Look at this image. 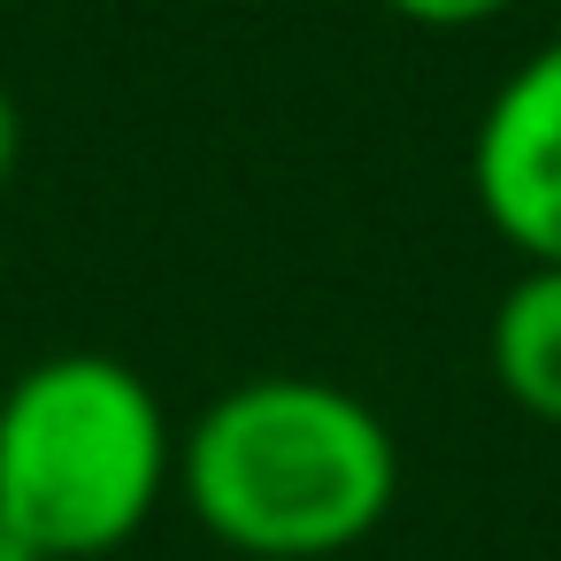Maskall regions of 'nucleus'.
<instances>
[{
  "label": "nucleus",
  "mask_w": 561,
  "mask_h": 561,
  "mask_svg": "<svg viewBox=\"0 0 561 561\" xmlns=\"http://www.w3.org/2000/svg\"><path fill=\"white\" fill-rule=\"evenodd\" d=\"M178 500L239 561H331L400 500L392 423L331 377H239L178 431Z\"/></svg>",
  "instance_id": "obj_1"
},
{
  "label": "nucleus",
  "mask_w": 561,
  "mask_h": 561,
  "mask_svg": "<svg viewBox=\"0 0 561 561\" xmlns=\"http://www.w3.org/2000/svg\"><path fill=\"white\" fill-rule=\"evenodd\" d=\"M170 492L178 423L124 354L70 346L0 385V507L39 561H116Z\"/></svg>",
  "instance_id": "obj_2"
},
{
  "label": "nucleus",
  "mask_w": 561,
  "mask_h": 561,
  "mask_svg": "<svg viewBox=\"0 0 561 561\" xmlns=\"http://www.w3.org/2000/svg\"><path fill=\"white\" fill-rule=\"evenodd\" d=\"M469 201L523 262H561V32L530 47L469 131Z\"/></svg>",
  "instance_id": "obj_3"
},
{
  "label": "nucleus",
  "mask_w": 561,
  "mask_h": 561,
  "mask_svg": "<svg viewBox=\"0 0 561 561\" xmlns=\"http://www.w3.org/2000/svg\"><path fill=\"white\" fill-rule=\"evenodd\" d=\"M492 385L546 431H561V262H523L484 323Z\"/></svg>",
  "instance_id": "obj_4"
},
{
  "label": "nucleus",
  "mask_w": 561,
  "mask_h": 561,
  "mask_svg": "<svg viewBox=\"0 0 561 561\" xmlns=\"http://www.w3.org/2000/svg\"><path fill=\"white\" fill-rule=\"evenodd\" d=\"M377 9H392L400 24H423V32H477V24L515 16L523 0H377Z\"/></svg>",
  "instance_id": "obj_5"
},
{
  "label": "nucleus",
  "mask_w": 561,
  "mask_h": 561,
  "mask_svg": "<svg viewBox=\"0 0 561 561\" xmlns=\"http://www.w3.org/2000/svg\"><path fill=\"white\" fill-rule=\"evenodd\" d=\"M16 162H24V108H16L9 85H0V185L16 178Z\"/></svg>",
  "instance_id": "obj_6"
},
{
  "label": "nucleus",
  "mask_w": 561,
  "mask_h": 561,
  "mask_svg": "<svg viewBox=\"0 0 561 561\" xmlns=\"http://www.w3.org/2000/svg\"><path fill=\"white\" fill-rule=\"evenodd\" d=\"M0 561H39V553H32V538L9 523V507H0Z\"/></svg>",
  "instance_id": "obj_7"
}]
</instances>
